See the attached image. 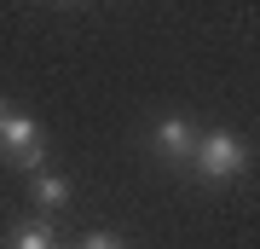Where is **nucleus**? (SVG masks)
I'll return each instance as SVG.
<instances>
[{"instance_id": "nucleus-1", "label": "nucleus", "mask_w": 260, "mask_h": 249, "mask_svg": "<svg viewBox=\"0 0 260 249\" xmlns=\"http://www.w3.org/2000/svg\"><path fill=\"white\" fill-rule=\"evenodd\" d=\"M243 162H249V151H243V139L232 133V128H214V133H203L197 139V151H191V168L203 180H237L243 174Z\"/></svg>"}, {"instance_id": "nucleus-2", "label": "nucleus", "mask_w": 260, "mask_h": 249, "mask_svg": "<svg viewBox=\"0 0 260 249\" xmlns=\"http://www.w3.org/2000/svg\"><path fill=\"white\" fill-rule=\"evenodd\" d=\"M0 151H6L18 168H29V174H41V128L35 116H0Z\"/></svg>"}, {"instance_id": "nucleus-3", "label": "nucleus", "mask_w": 260, "mask_h": 249, "mask_svg": "<svg viewBox=\"0 0 260 249\" xmlns=\"http://www.w3.org/2000/svg\"><path fill=\"white\" fill-rule=\"evenodd\" d=\"M156 145H162L174 162H191V151H197V128H191L185 116H162V122H156Z\"/></svg>"}, {"instance_id": "nucleus-4", "label": "nucleus", "mask_w": 260, "mask_h": 249, "mask_svg": "<svg viewBox=\"0 0 260 249\" xmlns=\"http://www.w3.org/2000/svg\"><path fill=\"white\" fill-rule=\"evenodd\" d=\"M6 249H58V243H52V226L47 220H29V226H18L6 238Z\"/></svg>"}, {"instance_id": "nucleus-5", "label": "nucleus", "mask_w": 260, "mask_h": 249, "mask_svg": "<svg viewBox=\"0 0 260 249\" xmlns=\"http://www.w3.org/2000/svg\"><path fill=\"white\" fill-rule=\"evenodd\" d=\"M35 197H41V209H64V203H70V180H58V174H35Z\"/></svg>"}, {"instance_id": "nucleus-6", "label": "nucleus", "mask_w": 260, "mask_h": 249, "mask_svg": "<svg viewBox=\"0 0 260 249\" xmlns=\"http://www.w3.org/2000/svg\"><path fill=\"white\" fill-rule=\"evenodd\" d=\"M81 249H121V243H116V238H110V232H93V238H87V243H81Z\"/></svg>"}, {"instance_id": "nucleus-7", "label": "nucleus", "mask_w": 260, "mask_h": 249, "mask_svg": "<svg viewBox=\"0 0 260 249\" xmlns=\"http://www.w3.org/2000/svg\"><path fill=\"white\" fill-rule=\"evenodd\" d=\"M0 116H6V104H0Z\"/></svg>"}]
</instances>
